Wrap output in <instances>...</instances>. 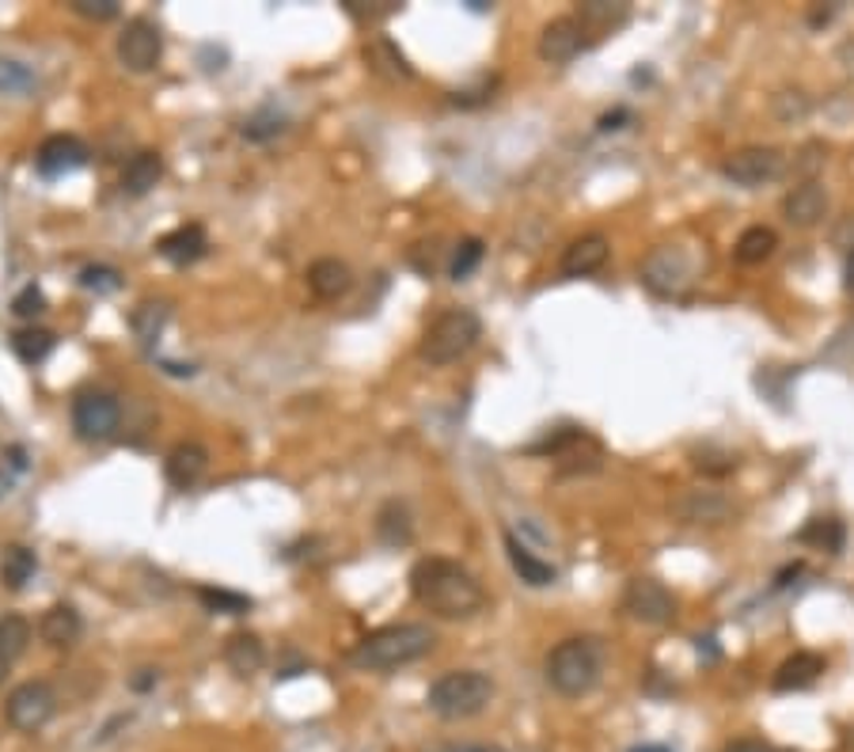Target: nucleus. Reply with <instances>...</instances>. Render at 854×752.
<instances>
[{
    "label": "nucleus",
    "mask_w": 854,
    "mask_h": 752,
    "mask_svg": "<svg viewBox=\"0 0 854 752\" xmlns=\"http://www.w3.org/2000/svg\"><path fill=\"white\" fill-rule=\"evenodd\" d=\"M494 699V680L479 669H452L438 677L425 692V707H430L438 719L444 722H460V719H475L486 711V703Z\"/></svg>",
    "instance_id": "nucleus-4"
},
{
    "label": "nucleus",
    "mask_w": 854,
    "mask_h": 752,
    "mask_svg": "<svg viewBox=\"0 0 854 752\" xmlns=\"http://www.w3.org/2000/svg\"><path fill=\"white\" fill-rule=\"evenodd\" d=\"M577 20L585 23V28H616V23L627 20V4H604V0H589V4H582V16Z\"/></svg>",
    "instance_id": "nucleus-35"
},
{
    "label": "nucleus",
    "mask_w": 854,
    "mask_h": 752,
    "mask_svg": "<svg viewBox=\"0 0 854 752\" xmlns=\"http://www.w3.org/2000/svg\"><path fill=\"white\" fill-rule=\"evenodd\" d=\"M0 92H4V95H27V92H34V73L23 65V61L0 58Z\"/></svg>",
    "instance_id": "nucleus-34"
},
{
    "label": "nucleus",
    "mask_w": 854,
    "mask_h": 752,
    "mask_svg": "<svg viewBox=\"0 0 854 752\" xmlns=\"http://www.w3.org/2000/svg\"><path fill=\"white\" fill-rule=\"evenodd\" d=\"M479 339H483V320L471 308H449V312H441L438 320L425 327L418 353L430 365H452V361L475 350Z\"/></svg>",
    "instance_id": "nucleus-5"
},
{
    "label": "nucleus",
    "mask_w": 854,
    "mask_h": 752,
    "mask_svg": "<svg viewBox=\"0 0 854 752\" xmlns=\"http://www.w3.org/2000/svg\"><path fill=\"white\" fill-rule=\"evenodd\" d=\"M167 316H172V308H167L164 300H145V305L133 308L130 327H133V334H137V342L145 350H153V342L160 339V334H164Z\"/></svg>",
    "instance_id": "nucleus-29"
},
{
    "label": "nucleus",
    "mask_w": 854,
    "mask_h": 752,
    "mask_svg": "<svg viewBox=\"0 0 854 752\" xmlns=\"http://www.w3.org/2000/svg\"><path fill=\"white\" fill-rule=\"evenodd\" d=\"M623 122H630V111L616 107L611 114H604V119H600V130H604V134H611V130H623Z\"/></svg>",
    "instance_id": "nucleus-44"
},
{
    "label": "nucleus",
    "mask_w": 854,
    "mask_h": 752,
    "mask_svg": "<svg viewBox=\"0 0 854 752\" xmlns=\"http://www.w3.org/2000/svg\"><path fill=\"white\" fill-rule=\"evenodd\" d=\"M0 464L8 467V472H27V449L23 445H8L4 449V460Z\"/></svg>",
    "instance_id": "nucleus-42"
},
{
    "label": "nucleus",
    "mask_w": 854,
    "mask_h": 752,
    "mask_svg": "<svg viewBox=\"0 0 854 752\" xmlns=\"http://www.w3.org/2000/svg\"><path fill=\"white\" fill-rule=\"evenodd\" d=\"M672 513L683 525H726V521H733L737 506L722 491H683L672 502Z\"/></svg>",
    "instance_id": "nucleus-13"
},
{
    "label": "nucleus",
    "mask_w": 854,
    "mask_h": 752,
    "mask_svg": "<svg viewBox=\"0 0 854 752\" xmlns=\"http://www.w3.org/2000/svg\"><path fill=\"white\" fill-rule=\"evenodd\" d=\"M585 34H589V28L577 16H558L539 34V58L547 65H566V61H574L585 50Z\"/></svg>",
    "instance_id": "nucleus-12"
},
{
    "label": "nucleus",
    "mask_w": 854,
    "mask_h": 752,
    "mask_svg": "<svg viewBox=\"0 0 854 752\" xmlns=\"http://www.w3.org/2000/svg\"><path fill=\"white\" fill-rule=\"evenodd\" d=\"M156 251L164 255L172 267H191V262H198L202 255L209 251V236L198 220H191V225H179V228H172L167 236H160Z\"/></svg>",
    "instance_id": "nucleus-17"
},
{
    "label": "nucleus",
    "mask_w": 854,
    "mask_h": 752,
    "mask_svg": "<svg viewBox=\"0 0 854 752\" xmlns=\"http://www.w3.org/2000/svg\"><path fill=\"white\" fill-rule=\"evenodd\" d=\"M114 54H119V61L130 69V73H153L160 65V58H164V34H160L153 20L137 16V20H130L126 28L119 31Z\"/></svg>",
    "instance_id": "nucleus-10"
},
{
    "label": "nucleus",
    "mask_w": 854,
    "mask_h": 752,
    "mask_svg": "<svg viewBox=\"0 0 854 752\" xmlns=\"http://www.w3.org/2000/svg\"><path fill=\"white\" fill-rule=\"evenodd\" d=\"M198 600L209 608V612H220V616H247L255 608V600L244 597V593H228V589H213V586H198Z\"/></svg>",
    "instance_id": "nucleus-32"
},
{
    "label": "nucleus",
    "mask_w": 854,
    "mask_h": 752,
    "mask_svg": "<svg viewBox=\"0 0 854 752\" xmlns=\"http://www.w3.org/2000/svg\"><path fill=\"white\" fill-rule=\"evenodd\" d=\"M775 247H779V233H775V228L752 225V228H744V233H741V240H737L733 255H737V262H744V267H760V262H768L771 255H775Z\"/></svg>",
    "instance_id": "nucleus-27"
},
{
    "label": "nucleus",
    "mask_w": 854,
    "mask_h": 752,
    "mask_svg": "<svg viewBox=\"0 0 854 752\" xmlns=\"http://www.w3.org/2000/svg\"><path fill=\"white\" fill-rule=\"evenodd\" d=\"M782 214H786L790 225H798V228L821 225L824 214H829V190H824L816 179H809L782 198Z\"/></svg>",
    "instance_id": "nucleus-18"
},
{
    "label": "nucleus",
    "mask_w": 854,
    "mask_h": 752,
    "mask_svg": "<svg viewBox=\"0 0 854 752\" xmlns=\"http://www.w3.org/2000/svg\"><path fill=\"white\" fill-rule=\"evenodd\" d=\"M802 539L805 544H829V552H840L843 547V528H840V521H813V525L805 528L802 533Z\"/></svg>",
    "instance_id": "nucleus-39"
},
{
    "label": "nucleus",
    "mask_w": 854,
    "mask_h": 752,
    "mask_svg": "<svg viewBox=\"0 0 854 752\" xmlns=\"http://www.w3.org/2000/svg\"><path fill=\"white\" fill-rule=\"evenodd\" d=\"M39 635L53 650H69V646H76L80 635H84V619H80L73 605H53L47 608V616H42Z\"/></svg>",
    "instance_id": "nucleus-20"
},
{
    "label": "nucleus",
    "mask_w": 854,
    "mask_h": 752,
    "mask_svg": "<svg viewBox=\"0 0 854 752\" xmlns=\"http://www.w3.org/2000/svg\"><path fill=\"white\" fill-rule=\"evenodd\" d=\"M84 164H88V145L76 134H53L42 141L39 153H34V167H39V175H47V179L69 175Z\"/></svg>",
    "instance_id": "nucleus-14"
},
{
    "label": "nucleus",
    "mask_w": 854,
    "mask_h": 752,
    "mask_svg": "<svg viewBox=\"0 0 854 752\" xmlns=\"http://www.w3.org/2000/svg\"><path fill=\"white\" fill-rule=\"evenodd\" d=\"M843 278H847V293L854 297V251L847 255V267H843Z\"/></svg>",
    "instance_id": "nucleus-47"
},
{
    "label": "nucleus",
    "mask_w": 854,
    "mask_h": 752,
    "mask_svg": "<svg viewBox=\"0 0 854 752\" xmlns=\"http://www.w3.org/2000/svg\"><path fill=\"white\" fill-rule=\"evenodd\" d=\"M353 286V270L342 259H316L308 267V289L319 300H338L346 297Z\"/></svg>",
    "instance_id": "nucleus-22"
},
{
    "label": "nucleus",
    "mask_w": 854,
    "mask_h": 752,
    "mask_svg": "<svg viewBox=\"0 0 854 752\" xmlns=\"http://www.w3.org/2000/svg\"><path fill=\"white\" fill-rule=\"evenodd\" d=\"M411 593L418 605L441 619H471L486 605V593L475 581V574L452 559H441V555L418 559L411 566Z\"/></svg>",
    "instance_id": "nucleus-1"
},
{
    "label": "nucleus",
    "mask_w": 854,
    "mask_h": 752,
    "mask_svg": "<svg viewBox=\"0 0 854 752\" xmlns=\"http://www.w3.org/2000/svg\"><path fill=\"white\" fill-rule=\"evenodd\" d=\"M364 61H369L377 73H384L388 81H399V76H411V65H407V58L399 54L395 50V42H388V39H377V42H369L364 47Z\"/></svg>",
    "instance_id": "nucleus-30"
},
{
    "label": "nucleus",
    "mask_w": 854,
    "mask_h": 752,
    "mask_svg": "<svg viewBox=\"0 0 854 752\" xmlns=\"http://www.w3.org/2000/svg\"><path fill=\"white\" fill-rule=\"evenodd\" d=\"M4 677H8V661L0 658V684H4Z\"/></svg>",
    "instance_id": "nucleus-49"
},
{
    "label": "nucleus",
    "mask_w": 854,
    "mask_h": 752,
    "mask_svg": "<svg viewBox=\"0 0 854 752\" xmlns=\"http://www.w3.org/2000/svg\"><path fill=\"white\" fill-rule=\"evenodd\" d=\"M278 134H285V119H281V114H274V111H259V114H251V119L244 122V137L247 141H270V137H278Z\"/></svg>",
    "instance_id": "nucleus-37"
},
{
    "label": "nucleus",
    "mask_w": 854,
    "mask_h": 752,
    "mask_svg": "<svg viewBox=\"0 0 854 752\" xmlns=\"http://www.w3.org/2000/svg\"><path fill=\"white\" fill-rule=\"evenodd\" d=\"M80 286L92 289V293H119V289H122V274L114 270V267H103V262H95V267L80 270Z\"/></svg>",
    "instance_id": "nucleus-36"
},
{
    "label": "nucleus",
    "mask_w": 854,
    "mask_h": 752,
    "mask_svg": "<svg viewBox=\"0 0 854 752\" xmlns=\"http://www.w3.org/2000/svg\"><path fill=\"white\" fill-rule=\"evenodd\" d=\"M608 255H611L608 236H600V233L577 236V240L563 251L558 270H563V278H589V274H596L604 262H608Z\"/></svg>",
    "instance_id": "nucleus-16"
},
{
    "label": "nucleus",
    "mask_w": 854,
    "mask_h": 752,
    "mask_svg": "<svg viewBox=\"0 0 854 752\" xmlns=\"http://www.w3.org/2000/svg\"><path fill=\"white\" fill-rule=\"evenodd\" d=\"M786 172V156L771 145H752V148H737V153L726 156L722 175L737 187H763V183H775L779 175Z\"/></svg>",
    "instance_id": "nucleus-9"
},
{
    "label": "nucleus",
    "mask_w": 854,
    "mask_h": 752,
    "mask_svg": "<svg viewBox=\"0 0 854 752\" xmlns=\"http://www.w3.org/2000/svg\"><path fill=\"white\" fill-rule=\"evenodd\" d=\"M483 255H486V247H483V240H479V236H467V240H460L456 251H452V259H449V278H452V281L471 278L479 262H483Z\"/></svg>",
    "instance_id": "nucleus-33"
},
{
    "label": "nucleus",
    "mask_w": 854,
    "mask_h": 752,
    "mask_svg": "<svg viewBox=\"0 0 854 752\" xmlns=\"http://www.w3.org/2000/svg\"><path fill=\"white\" fill-rule=\"evenodd\" d=\"M160 175H164V161H160V153H153V148H141V153H133L126 161V167H122V190H126L130 198H145V194L160 183Z\"/></svg>",
    "instance_id": "nucleus-23"
},
{
    "label": "nucleus",
    "mask_w": 854,
    "mask_h": 752,
    "mask_svg": "<svg viewBox=\"0 0 854 752\" xmlns=\"http://www.w3.org/2000/svg\"><path fill=\"white\" fill-rule=\"evenodd\" d=\"M225 666L236 672V677H255L266 666V646L259 635L251 631H236L228 635L225 642Z\"/></svg>",
    "instance_id": "nucleus-24"
},
{
    "label": "nucleus",
    "mask_w": 854,
    "mask_h": 752,
    "mask_svg": "<svg viewBox=\"0 0 854 752\" xmlns=\"http://www.w3.org/2000/svg\"><path fill=\"white\" fill-rule=\"evenodd\" d=\"M604 672V642L593 635H574L563 639L544 661V677L558 696L566 699H582L600 684Z\"/></svg>",
    "instance_id": "nucleus-3"
},
{
    "label": "nucleus",
    "mask_w": 854,
    "mask_h": 752,
    "mask_svg": "<svg viewBox=\"0 0 854 752\" xmlns=\"http://www.w3.org/2000/svg\"><path fill=\"white\" fill-rule=\"evenodd\" d=\"M34 570H39V555H34L31 547L23 544L4 547V555H0V581H4L8 589L20 593L27 581L34 578Z\"/></svg>",
    "instance_id": "nucleus-28"
},
{
    "label": "nucleus",
    "mask_w": 854,
    "mask_h": 752,
    "mask_svg": "<svg viewBox=\"0 0 854 752\" xmlns=\"http://www.w3.org/2000/svg\"><path fill=\"white\" fill-rule=\"evenodd\" d=\"M206 472H209V453H206V445H198V441H179V445H175L164 460L167 483L179 486V491L198 486Z\"/></svg>",
    "instance_id": "nucleus-15"
},
{
    "label": "nucleus",
    "mask_w": 854,
    "mask_h": 752,
    "mask_svg": "<svg viewBox=\"0 0 854 752\" xmlns=\"http://www.w3.org/2000/svg\"><path fill=\"white\" fill-rule=\"evenodd\" d=\"M775 114L782 122L802 119V114H809V100L802 92H782V95H775Z\"/></svg>",
    "instance_id": "nucleus-41"
},
{
    "label": "nucleus",
    "mask_w": 854,
    "mask_h": 752,
    "mask_svg": "<svg viewBox=\"0 0 854 752\" xmlns=\"http://www.w3.org/2000/svg\"><path fill=\"white\" fill-rule=\"evenodd\" d=\"M133 692H148V688L160 684V669H137V677L130 680Z\"/></svg>",
    "instance_id": "nucleus-43"
},
{
    "label": "nucleus",
    "mask_w": 854,
    "mask_h": 752,
    "mask_svg": "<svg viewBox=\"0 0 854 752\" xmlns=\"http://www.w3.org/2000/svg\"><path fill=\"white\" fill-rule=\"evenodd\" d=\"M27 642H31V624L16 612L0 616V658H4L8 666H12L16 658H23Z\"/></svg>",
    "instance_id": "nucleus-31"
},
{
    "label": "nucleus",
    "mask_w": 854,
    "mask_h": 752,
    "mask_svg": "<svg viewBox=\"0 0 854 752\" xmlns=\"http://www.w3.org/2000/svg\"><path fill=\"white\" fill-rule=\"evenodd\" d=\"M12 312L20 316V320L34 323L42 312H47V293H42L39 286H23L20 293H16V300H12Z\"/></svg>",
    "instance_id": "nucleus-38"
},
{
    "label": "nucleus",
    "mask_w": 854,
    "mask_h": 752,
    "mask_svg": "<svg viewBox=\"0 0 854 752\" xmlns=\"http://www.w3.org/2000/svg\"><path fill=\"white\" fill-rule=\"evenodd\" d=\"M433 642H438V635L425 624H388L380 627V631L364 635L358 650L350 653V661L369 672H391L425 658V653L433 650Z\"/></svg>",
    "instance_id": "nucleus-2"
},
{
    "label": "nucleus",
    "mask_w": 854,
    "mask_h": 752,
    "mask_svg": "<svg viewBox=\"0 0 854 752\" xmlns=\"http://www.w3.org/2000/svg\"><path fill=\"white\" fill-rule=\"evenodd\" d=\"M726 752H779V749H771V745H763V741H733Z\"/></svg>",
    "instance_id": "nucleus-45"
},
{
    "label": "nucleus",
    "mask_w": 854,
    "mask_h": 752,
    "mask_svg": "<svg viewBox=\"0 0 854 752\" xmlns=\"http://www.w3.org/2000/svg\"><path fill=\"white\" fill-rule=\"evenodd\" d=\"M53 714H58V692L47 680H27L4 699V719L20 733H39Z\"/></svg>",
    "instance_id": "nucleus-7"
},
{
    "label": "nucleus",
    "mask_w": 854,
    "mask_h": 752,
    "mask_svg": "<svg viewBox=\"0 0 854 752\" xmlns=\"http://www.w3.org/2000/svg\"><path fill=\"white\" fill-rule=\"evenodd\" d=\"M623 612L630 619H638V624L665 627L676 619V600L657 578H635V581H627V589H623Z\"/></svg>",
    "instance_id": "nucleus-11"
},
{
    "label": "nucleus",
    "mask_w": 854,
    "mask_h": 752,
    "mask_svg": "<svg viewBox=\"0 0 854 752\" xmlns=\"http://www.w3.org/2000/svg\"><path fill=\"white\" fill-rule=\"evenodd\" d=\"M642 286L654 297H680L691 286V259L683 247L661 244L642 259Z\"/></svg>",
    "instance_id": "nucleus-8"
},
{
    "label": "nucleus",
    "mask_w": 854,
    "mask_h": 752,
    "mask_svg": "<svg viewBox=\"0 0 854 752\" xmlns=\"http://www.w3.org/2000/svg\"><path fill=\"white\" fill-rule=\"evenodd\" d=\"M12 494V475H8V467L0 464V498H8Z\"/></svg>",
    "instance_id": "nucleus-46"
},
{
    "label": "nucleus",
    "mask_w": 854,
    "mask_h": 752,
    "mask_svg": "<svg viewBox=\"0 0 854 752\" xmlns=\"http://www.w3.org/2000/svg\"><path fill=\"white\" fill-rule=\"evenodd\" d=\"M452 752H483V749H452Z\"/></svg>",
    "instance_id": "nucleus-50"
},
{
    "label": "nucleus",
    "mask_w": 854,
    "mask_h": 752,
    "mask_svg": "<svg viewBox=\"0 0 854 752\" xmlns=\"http://www.w3.org/2000/svg\"><path fill=\"white\" fill-rule=\"evenodd\" d=\"M377 536L384 539L388 547H407L414 539V521H411V509H407V502L391 498L380 506L377 513Z\"/></svg>",
    "instance_id": "nucleus-25"
},
{
    "label": "nucleus",
    "mask_w": 854,
    "mask_h": 752,
    "mask_svg": "<svg viewBox=\"0 0 854 752\" xmlns=\"http://www.w3.org/2000/svg\"><path fill=\"white\" fill-rule=\"evenodd\" d=\"M630 752H672L669 745H638V749H630Z\"/></svg>",
    "instance_id": "nucleus-48"
},
{
    "label": "nucleus",
    "mask_w": 854,
    "mask_h": 752,
    "mask_svg": "<svg viewBox=\"0 0 854 752\" xmlns=\"http://www.w3.org/2000/svg\"><path fill=\"white\" fill-rule=\"evenodd\" d=\"M53 347H58V334L47 331V327L27 323L12 334V353L23 361V365H42V361L53 353Z\"/></svg>",
    "instance_id": "nucleus-26"
},
{
    "label": "nucleus",
    "mask_w": 854,
    "mask_h": 752,
    "mask_svg": "<svg viewBox=\"0 0 854 752\" xmlns=\"http://www.w3.org/2000/svg\"><path fill=\"white\" fill-rule=\"evenodd\" d=\"M505 552H510V563H513V570L521 574L524 586L547 589V586H555V581H558V570H555V566H551L547 559H539V555H532L528 547H524L513 533H505Z\"/></svg>",
    "instance_id": "nucleus-21"
},
{
    "label": "nucleus",
    "mask_w": 854,
    "mask_h": 752,
    "mask_svg": "<svg viewBox=\"0 0 854 752\" xmlns=\"http://www.w3.org/2000/svg\"><path fill=\"white\" fill-rule=\"evenodd\" d=\"M821 672H824V658H821V653L798 650L794 658H786L775 669V677H771V688H775V692H805V688H813L816 680H821Z\"/></svg>",
    "instance_id": "nucleus-19"
},
{
    "label": "nucleus",
    "mask_w": 854,
    "mask_h": 752,
    "mask_svg": "<svg viewBox=\"0 0 854 752\" xmlns=\"http://www.w3.org/2000/svg\"><path fill=\"white\" fill-rule=\"evenodd\" d=\"M73 430L80 441H88V445H103V441L119 437V430H122L119 395L100 392V388L80 392L73 400Z\"/></svg>",
    "instance_id": "nucleus-6"
},
{
    "label": "nucleus",
    "mask_w": 854,
    "mask_h": 752,
    "mask_svg": "<svg viewBox=\"0 0 854 752\" xmlns=\"http://www.w3.org/2000/svg\"><path fill=\"white\" fill-rule=\"evenodd\" d=\"M69 8H73L76 16H84V20H114V16H119L114 0H73Z\"/></svg>",
    "instance_id": "nucleus-40"
}]
</instances>
